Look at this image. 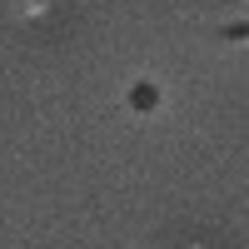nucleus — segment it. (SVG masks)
<instances>
[{
  "label": "nucleus",
  "mask_w": 249,
  "mask_h": 249,
  "mask_svg": "<svg viewBox=\"0 0 249 249\" xmlns=\"http://www.w3.org/2000/svg\"><path fill=\"white\" fill-rule=\"evenodd\" d=\"M130 100H135V110H155V100H160V95H155V85H140Z\"/></svg>",
  "instance_id": "obj_1"
}]
</instances>
